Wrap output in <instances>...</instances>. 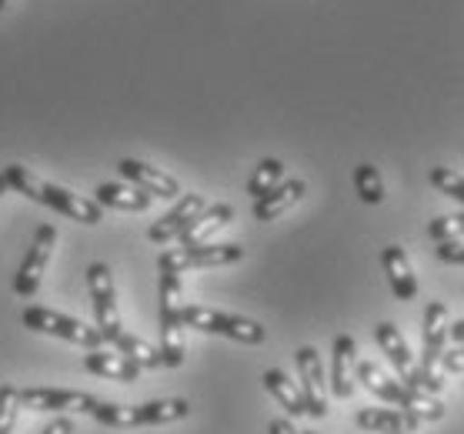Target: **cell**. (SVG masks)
Segmentation results:
<instances>
[{"mask_svg":"<svg viewBox=\"0 0 464 434\" xmlns=\"http://www.w3.org/2000/svg\"><path fill=\"white\" fill-rule=\"evenodd\" d=\"M4 174H7L14 191L27 194L31 201L44 204V207L61 211L63 217H71V221H81V224H101L104 221V207H101L97 201H87V198H81V194L67 191V188H57V184H51V180L37 178V174L27 170L24 164H7Z\"/></svg>","mask_w":464,"mask_h":434,"instance_id":"1","label":"cell"},{"mask_svg":"<svg viewBox=\"0 0 464 434\" xmlns=\"http://www.w3.org/2000/svg\"><path fill=\"white\" fill-rule=\"evenodd\" d=\"M188 414H190V404L184 401V398H160V401H148V404L101 401L91 418L101 421V424H107V428H148V424L184 421Z\"/></svg>","mask_w":464,"mask_h":434,"instance_id":"2","label":"cell"},{"mask_svg":"<svg viewBox=\"0 0 464 434\" xmlns=\"http://www.w3.org/2000/svg\"><path fill=\"white\" fill-rule=\"evenodd\" d=\"M451 334V324H448V307L441 301H431L424 307V348H421V364L411 371L408 378V388H418V391L438 394L441 391V378L434 374V364H441L444 358V341Z\"/></svg>","mask_w":464,"mask_h":434,"instance_id":"3","label":"cell"},{"mask_svg":"<svg viewBox=\"0 0 464 434\" xmlns=\"http://www.w3.org/2000/svg\"><path fill=\"white\" fill-rule=\"evenodd\" d=\"M184 294L180 275H160V358L164 368L184 364Z\"/></svg>","mask_w":464,"mask_h":434,"instance_id":"4","label":"cell"},{"mask_svg":"<svg viewBox=\"0 0 464 434\" xmlns=\"http://www.w3.org/2000/svg\"><path fill=\"white\" fill-rule=\"evenodd\" d=\"M184 324L204 334H221V338L241 341V344H264L267 331L251 318L241 314H227V311H214L204 304H184Z\"/></svg>","mask_w":464,"mask_h":434,"instance_id":"5","label":"cell"},{"mask_svg":"<svg viewBox=\"0 0 464 434\" xmlns=\"http://www.w3.org/2000/svg\"><path fill=\"white\" fill-rule=\"evenodd\" d=\"M244 257L241 244H204V247H168L158 257L160 275H184L190 267H224Z\"/></svg>","mask_w":464,"mask_h":434,"instance_id":"6","label":"cell"},{"mask_svg":"<svg viewBox=\"0 0 464 434\" xmlns=\"http://www.w3.org/2000/svg\"><path fill=\"white\" fill-rule=\"evenodd\" d=\"M21 321H24V328L41 331V334H53V338L81 344V348H87V351H97L101 344H104V334H101L97 328H87L84 321L57 314V311H51V307H37V304L27 307Z\"/></svg>","mask_w":464,"mask_h":434,"instance_id":"7","label":"cell"},{"mask_svg":"<svg viewBox=\"0 0 464 434\" xmlns=\"http://www.w3.org/2000/svg\"><path fill=\"white\" fill-rule=\"evenodd\" d=\"M87 291H91V301H94V314H97V331L104 334L107 344H114L124 328H121V314H117V291H114V275L104 261H94L87 267Z\"/></svg>","mask_w":464,"mask_h":434,"instance_id":"8","label":"cell"},{"mask_svg":"<svg viewBox=\"0 0 464 434\" xmlns=\"http://www.w3.org/2000/svg\"><path fill=\"white\" fill-rule=\"evenodd\" d=\"M53 244H57V231H53V224H41L37 234H34V244L27 247V257H24L21 271H17V277H14V291H17L21 297L37 294L44 271H47V265H51Z\"/></svg>","mask_w":464,"mask_h":434,"instance_id":"9","label":"cell"},{"mask_svg":"<svg viewBox=\"0 0 464 434\" xmlns=\"http://www.w3.org/2000/svg\"><path fill=\"white\" fill-rule=\"evenodd\" d=\"M21 404L31 411H81L94 414L101 398L84 391H67V388H24Z\"/></svg>","mask_w":464,"mask_h":434,"instance_id":"10","label":"cell"},{"mask_svg":"<svg viewBox=\"0 0 464 434\" xmlns=\"http://www.w3.org/2000/svg\"><path fill=\"white\" fill-rule=\"evenodd\" d=\"M297 374H301V394L307 401L311 418H327V381H324V364L314 348H297Z\"/></svg>","mask_w":464,"mask_h":434,"instance_id":"11","label":"cell"},{"mask_svg":"<svg viewBox=\"0 0 464 434\" xmlns=\"http://www.w3.org/2000/svg\"><path fill=\"white\" fill-rule=\"evenodd\" d=\"M204 207H208V204H204L201 194H184V198H180V201L174 204V207H170V211L164 214L160 221L150 224L148 237H150V241H154V244L178 241L180 234L188 231V224L194 221V217H198V214H201Z\"/></svg>","mask_w":464,"mask_h":434,"instance_id":"12","label":"cell"},{"mask_svg":"<svg viewBox=\"0 0 464 434\" xmlns=\"http://www.w3.org/2000/svg\"><path fill=\"white\" fill-rule=\"evenodd\" d=\"M117 170L124 174L134 188H140V191H148L150 198H168V201H174V198H180V184L170 174H164L160 168H150V164H144V160H134V158H124L121 164H117Z\"/></svg>","mask_w":464,"mask_h":434,"instance_id":"13","label":"cell"},{"mask_svg":"<svg viewBox=\"0 0 464 434\" xmlns=\"http://www.w3.org/2000/svg\"><path fill=\"white\" fill-rule=\"evenodd\" d=\"M358 344L351 334H338L334 338V354H331V391L334 398L348 401L354 394V368H358Z\"/></svg>","mask_w":464,"mask_h":434,"instance_id":"14","label":"cell"},{"mask_svg":"<svg viewBox=\"0 0 464 434\" xmlns=\"http://www.w3.org/2000/svg\"><path fill=\"white\" fill-rule=\"evenodd\" d=\"M374 341H378L381 354L391 361V368L398 371V381L408 384V378H411V371L418 368L411 358V351H408V344H404L401 331L394 328L391 321H381L378 328H374Z\"/></svg>","mask_w":464,"mask_h":434,"instance_id":"15","label":"cell"},{"mask_svg":"<svg viewBox=\"0 0 464 434\" xmlns=\"http://www.w3.org/2000/svg\"><path fill=\"white\" fill-rule=\"evenodd\" d=\"M231 221H234L231 204H214V207H204V211L188 224V231L178 237L180 247H204V244H211V234L221 231L224 224H231Z\"/></svg>","mask_w":464,"mask_h":434,"instance_id":"16","label":"cell"},{"mask_svg":"<svg viewBox=\"0 0 464 434\" xmlns=\"http://www.w3.org/2000/svg\"><path fill=\"white\" fill-rule=\"evenodd\" d=\"M358 381L364 384L371 394H378L381 401L394 404V408H408V398H411L408 384H401L398 378H388L378 364H371V361H358Z\"/></svg>","mask_w":464,"mask_h":434,"instance_id":"17","label":"cell"},{"mask_svg":"<svg viewBox=\"0 0 464 434\" xmlns=\"http://www.w3.org/2000/svg\"><path fill=\"white\" fill-rule=\"evenodd\" d=\"M381 265H384V271H388L394 297H398V301H414V294H418V277H414L411 265H408L404 247H398V244L384 247V251H381Z\"/></svg>","mask_w":464,"mask_h":434,"instance_id":"18","label":"cell"},{"mask_svg":"<svg viewBox=\"0 0 464 434\" xmlns=\"http://www.w3.org/2000/svg\"><path fill=\"white\" fill-rule=\"evenodd\" d=\"M354 424L361 431L374 434H408L418 428V418L408 411H391V408H361L354 414Z\"/></svg>","mask_w":464,"mask_h":434,"instance_id":"19","label":"cell"},{"mask_svg":"<svg viewBox=\"0 0 464 434\" xmlns=\"http://www.w3.org/2000/svg\"><path fill=\"white\" fill-rule=\"evenodd\" d=\"M307 194V184L304 180H281L275 191L264 194L261 201H254V217L257 221H275V217H281L285 211H291L301 198Z\"/></svg>","mask_w":464,"mask_h":434,"instance_id":"20","label":"cell"},{"mask_svg":"<svg viewBox=\"0 0 464 434\" xmlns=\"http://www.w3.org/2000/svg\"><path fill=\"white\" fill-rule=\"evenodd\" d=\"M84 368L91 371V374H97V378H111V381H138L140 378V364H134L130 358H124L121 351L117 354H111V351H91V354H84Z\"/></svg>","mask_w":464,"mask_h":434,"instance_id":"21","label":"cell"},{"mask_svg":"<svg viewBox=\"0 0 464 434\" xmlns=\"http://www.w3.org/2000/svg\"><path fill=\"white\" fill-rule=\"evenodd\" d=\"M264 388H267V394L275 398L281 408H285L291 418H301V414H307V401H304V394H301V384H295L291 378H287L285 371H264Z\"/></svg>","mask_w":464,"mask_h":434,"instance_id":"22","label":"cell"},{"mask_svg":"<svg viewBox=\"0 0 464 434\" xmlns=\"http://www.w3.org/2000/svg\"><path fill=\"white\" fill-rule=\"evenodd\" d=\"M94 194H97L94 201L101 204V207H114V211H134V214L148 211L150 201H154L148 191H140V188H124V184H101Z\"/></svg>","mask_w":464,"mask_h":434,"instance_id":"23","label":"cell"},{"mask_svg":"<svg viewBox=\"0 0 464 434\" xmlns=\"http://www.w3.org/2000/svg\"><path fill=\"white\" fill-rule=\"evenodd\" d=\"M114 348L124 354V358H130L134 364H140L144 371H154V368H164V358H160V348H154V344H148V341H140L138 334H121V338L114 341Z\"/></svg>","mask_w":464,"mask_h":434,"instance_id":"24","label":"cell"},{"mask_svg":"<svg viewBox=\"0 0 464 434\" xmlns=\"http://www.w3.org/2000/svg\"><path fill=\"white\" fill-rule=\"evenodd\" d=\"M285 180V164L277 158H264L257 168H254L251 180H247V194H251L254 201H261L264 194H271Z\"/></svg>","mask_w":464,"mask_h":434,"instance_id":"25","label":"cell"},{"mask_svg":"<svg viewBox=\"0 0 464 434\" xmlns=\"http://www.w3.org/2000/svg\"><path fill=\"white\" fill-rule=\"evenodd\" d=\"M354 191L364 204H381L384 201V180L374 164H361L354 168Z\"/></svg>","mask_w":464,"mask_h":434,"instance_id":"26","label":"cell"},{"mask_svg":"<svg viewBox=\"0 0 464 434\" xmlns=\"http://www.w3.org/2000/svg\"><path fill=\"white\" fill-rule=\"evenodd\" d=\"M21 388L14 384H4L0 388V434H11L14 424H17V414H21Z\"/></svg>","mask_w":464,"mask_h":434,"instance_id":"27","label":"cell"},{"mask_svg":"<svg viewBox=\"0 0 464 434\" xmlns=\"http://www.w3.org/2000/svg\"><path fill=\"white\" fill-rule=\"evenodd\" d=\"M431 184L441 194H448L451 201L464 204V178L451 168H431Z\"/></svg>","mask_w":464,"mask_h":434,"instance_id":"28","label":"cell"},{"mask_svg":"<svg viewBox=\"0 0 464 434\" xmlns=\"http://www.w3.org/2000/svg\"><path fill=\"white\" fill-rule=\"evenodd\" d=\"M428 234H431L434 241H461L464 237V211L461 214H448V217H438V221L428 224Z\"/></svg>","mask_w":464,"mask_h":434,"instance_id":"29","label":"cell"},{"mask_svg":"<svg viewBox=\"0 0 464 434\" xmlns=\"http://www.w3.org/2000/svg\"><path fill=\"white\" fill-rule=\"evenodd\" d=\"M438 261H444V265H464V237L461 241L438 244Z\"/></svg>","mask_w":464,"mask_h":434,"instance_id":"30","label":"cell"},{"mask_svg":"<svg viewBox=\"0 0 464 434\" xmlns=\"http://www.w3.org/2000/svg\"><path fill=\"white\" fill-rule=\"evenodd\" d=\"M441 368L448 371V374H464V344L461 348H454V351H444Z\"/></svg>","mask_w":464,"mask_h":434,"instance_id":"31","label":"cell"},{"mask_svg":"<svg viewBox=\"0 0 464 434\" xmlns=\"http://www.w3.org/2000/svg\"><path fill=\"white\" fill-rule=\"evenodd\" d=\"M41 434H74V421H71V418H53L51 424H47V428H44Z\"/></svg>","mask_w":464,"mask_h":434,"instance_id":"32","label":"cell"},{"mask_svg":"<svg viewBox=\"0 0 464 434\" xmlns=\"http://www.w3.org/2000/svg\"><path fill=\"white\" fill-rule=\"evenodd\" d=\"M267 434H304V431H295V424L287 421V418H275V421L267 424Z\"/></svg>","mask_w":464,"mask_h":434,"instance_id":"33","label":"cell"},{"mask_svg":"<svg viewBox=\"0 0 464 434\" xmlns=\"http://www.w3.org/2000/svg\"><path fill=\"white\" fill-rule=\"evenodd\" d=\"M448 338H451L454 344L461 348V344H464V321H454V324H451V334H448Z\"/></svg>","mask_w":464,"mask_h":434,"instance_id":"34","label":"cell"},{"mask_svg":"<svg viewBox=\"0 0 464 434\" xmlns=\"http://www.w3.org/2000/svg\"><path fill=\"white\" fill-rule=\"evenodd\" d=\"M11 191V180H7V174H4V170H0V198H4V194Z\"/></svg>","mask_w":464,"mask_h":434,"instance_id":"35","label":"cell"},{"mask_svg":"<svg viewBox=\"0 0 464 434\" xmlns=\"http://www.w3.org/2000/svg\"><path fill=\"white\" fill-rule=\"evenodd\" d=\"M4 7H7V0H0V11H4Z\"/></svg>","mask_w":464,"mask_h":434,"instance_id":"36","label":"cell"},{"mask_svg":"<svg viewBox=\"0 0 464 434\" xmlns=\"http://www.w3.org/2000/svg\"><path fill=\"white\" fill-rule=\"evenodd\" d=\"M304 434H317V431H304Z\"/></svg>","mask_w":464,"mask_h":434,"instance_id":"37","label":"cell"}]
</instances>
